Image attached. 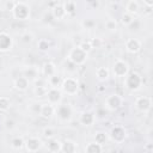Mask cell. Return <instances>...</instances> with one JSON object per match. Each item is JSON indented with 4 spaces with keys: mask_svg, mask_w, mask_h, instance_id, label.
<instances>
[{
    "mask_svg": "<svg viewBox=\"0 0 153 153\" xmlns=\"http://www.w3.org/2000/svg\"><path fill=\"white\" fill-rule=\"evenodd\" d=\"M145 149H146L147 152H153V146H152V143H148V145L145 147Z\"/></svg>",
    "mask_w": 153,
    "mask_h": 153,
    "instance_id": "b9f144b4",
    "label": "cell"
},
{
    "mask_svg": "<svg viewBox=\"0 0 153 153\" xmlns=\"http://www.w3.org/2000/svg\"><path fill=\"white\" fill-rule=\"evenodd\" d=\"M142 1V4L145 5V6H147L148 8H152V6H153V0H141Z\"/></svg>",
    "mask_w": 153,
    "mask_h": 153,
    "instance_id": "60d3db41",
    "label": "cell"
},
{
    "mask_svg": "<svg viewBox=\"0 0 153 153\" xmlns=\"http://www.w3.org/2000/svg\"><path fill=\"white\" fill-rule=\"evenodd\" d=\"M62 79L63 78H61L60 75L54 74V75L47 78V81H48V84H49L50 87H60L61 86V82H62Z\"/></svg>",
    "mask_w": 153,
    "mask_h": 153,
    "instance_id": "d4e9b609",
    "label": "cell"
},
{
    "mask_svg": "<svg viewBox=\"0 0 153 153\" xmlns=\"http://www.w3.org/2000/svg\"><path fill=\"white\" fill-rule=\"evenodd\" d=\"M62 91L59 88V87H49L48 91H47V99H48V103H50L51 105L56 106L57 104L61 103L62 100Z\"/></svg>",
    "mask_w": 153,
    "mask_h": 153,
    "instance_id": "9c48e42d",
    "label": "cell"
},
{
    "mask_svg": "<svg viewBox=\"0 0 153 153\" xmlns=\"http://www.w3.org/2000/svg\"><path fill=\"white\" fill-rule=\"evenodd\" d=\"M133 19H134V16H131V14L124 12V13L122 14V17H121V23H122L124 26H128V25L133 22Z\"/></svg>",
    "mask_w": 153,
    "mask_h": 153,
    "instance_id": "836d02e7",
    "label": "cell"
},
{
    "mask_svg": "<svg viewBox=\"0 0 153 153\" xmlns=\"http://www.w3.org/2000/svg\"><path fill=\"white\" fill-rule=\"evenodd\" d=\"M123 85L129 91H137L142 86V76L137 72H130L123 78Z\"/></svg>",
    "mask_w": 153,
    "mask_h": 153,
    "instance_id": "6da1fadb",
    "label": "cell"
},
{
    "mask_svg": "<svg viewBox=\"0 0 153 153\" xmlns=\"http://www.w3.org/2000/svg\"><path fill=\"white\" fill-rule=\"evenodd\" d=\"M135 108L140 112H148L152 108V98L149 96H140L135 99Z\"/></svg>",
    "mask_w": 153,
    "mask_h": 153,
    "instance_id": "30bf717a",
    "label": "cell"
},
{
    "mask_svg": "<svg viewBox=\"0 0 153 153\" xmlns=\"http://www.w3.org/2000/svg\"><path fill=\"white\" fill-rule=\"evenodd\" d=\"M90 44H91V48L92 49H98V48H102L103 47L104 42L99 37H93V38L90 39Z\"/></svg>",
    "mask_w": 153,
    "mask_h": 153,
    "instance_id": "1f68e13d",
    "label": "cell"
},
{
    "mask_svg": "<svg viewBox=\"0 0 153 153\" xmlns=\"http://www.w3.org/2000/svg\"><path fill=\"white\" fill-rule=\"evenodd\" d=\"M1 6H2V4H1V0H0V8H1Z\"/></svg>",
    "mask_w": 153,
    "mask_h": 153,
    "instance_id": "ee69618b",
    "label": "cell"
},
{
    "mask_svg": "<svg viewBox=\"0 0 153 153\" xmlns=\"http://www.w3.org/2000/svg\"><path fill=\"white\" fill-rule=\"evenodd\" d=\"M104 148H103V145L93 141V142H88L86 146H85V152L86 153H100L103 152Z\"/></svg>",
    "mask_w": 153,
    "mask_h": 153,
    "instance_id": "7402d4cb",
    "label": "cell"
},
{
    "mask_svg": "<svg viewBox=\"0 0 153 153\" xmlns=\"http://www.w3.org/2000/svg\"><path fill=\"white\" fill-rule=\"evenodd\" d=\"M63 8H65V12L67 16H73L76 12V4L73 0H68L63 4Z\"/></svg>",
    "mask_w": 153,
    "mask_h": 153,
    "instance_id": "cb8c5ba5",
    "label": "cell"
},
{
    "mask_svg": "<svg viewBox=\"0 0 153 153\" xmlns=\"http://www.w3.org/2000/svg\"><path fill=\"white\" fill-rule=\"evenodd\" d=\"M42 74L45 78H49V76L56 74V66L53 62H45L42 67Z\"/></svg>",
    "mask_w": 153,
    "mask_h": 153,
    "instance_id": "ffe728a7",
    "label": "cell"
},
{
    "mask_svg": "<svg viewBox=\"0 0 153 153\" xmlns=\"http://www.w3.org/2000/svg\"><path fill=\"white\" fill-rule=\"evenodd\" d=\"M79 47H80L84 51H86V53H90V51L92 50L91 44H90V41H82V42L79 44Z\"/></svg>",
    "mask_w": 153,
    "mask_h": 153,
    "instance_id": "74e56055",
    "label": "cell"
},
{
    "mask_svg": "<svg viewBox=\"0 0 153 153\" xmlns=\"http://www.w3.org/2000/svg\"><path fill=\"white\" fill-rule=\"evenodd\" d=\"M60 87H61L62 93H65L67 96H75L79 92V81L76 78L67 76V78L62 79Z\"/></svg>",
    "mask_w": 153,
    "mask_h": 153,
    "instance_id": "3957f363",
    "label": "cell"
},
{
    "mask_svg": "<svg viewBox=\"0 0 153 153\" xmlns=\"http://www.w3.org/2000/svg\"><path fill=\"white\" fill-rule=\"evenodd\" d=\"M12 14L17 20H27L30 18V6L23 1H18L12 10Z\"/></svg>",
    "mask_w": 153,
    "mask_h": 153,
    "instance_id": "277c9868",
    "label": "cell"
},
{
    "mask_svg": "<svg viewBox=\"0 0 153 153\" xmlns=\"http://www.w3.org/2000/svg\"><path fill=\"white\" fill-rule=\"evenodd\" d=\"M13 86H14V88L17 90V91H19V92H24V91H26L27 88H29V86H30V80L26 78V76H18L16 80H14V82H13Z\"/></svg>",
    "mask_w": 153,
    "mask_h": 153,
    "instance_id": "5bb4252c",
    "label": "cell"
},
{
    "mask_svg": "<svg viewBox=\"0 0 153 153\" xmlns=\"http://www.w3.org/2000/svg\"><path fill=\"white\" fill-rule=\"evenodd\" d=\"M109 137L114 142H116V143H122L126 140V137H127V131H126V129H124L123 126L116 124V126H114L111 128L110 134H109Z\"/></svg>",
    "mask_w": 153,
    "mask_h": 153,
    "instance_id": "ba28073f",
    "label": "cell"
},
{
    "mask_svg": "<svg viewBox=\"0 0 153 153\" xmlns=\"http://www.w3.org/2000/svg\"><path fill=\"white\" fill-rule=\"evenodd\" d=\"M51 16H53V18L54 19H57V20H61V19H63L67 14H66V12H65V8H63V5H55L54 7H53V10H51Z\"/></svg>",
    "mask_w": 153,
    "mask_h": 153,
    "instance_id": "d6986e66",
    "label": "cell"
},
{
    "mask_svg": "<svg viewBox=\"0 0 153 153\" xmlns=\"http://www.w3.org/2000/svg\"><path fill=\"white\" fill-rule=\"evenodd\" d=\"M96 121V115L91 111H84L81 115H80V118H79V122L80 124L82 126H86V127H90Z\"/></svg>",
    "mask_w": 153,
    "mask_h": 153,
    "instance_id": "9a60e30c",
    "label": "cell"
},
{
    "mask_svg": "<svg viewBox=\"0 0 153 153\" xmlns=\"http://www.w3.org/2000/svg\"><path fill=\"white\" fill-rule=\"evenodd\" d=\"M140 10V5L136 0H129L126 5V12L131 14V16H135Z\"/></svg>",
    "mask_w": 153,
    "mask_h": 153,
    "instance_id": "603a6c76",
    "label": "cell"
},
{
    "mask_svg": "<svg viewBox=\"0 0 153 153\" xmlns=\"http://www.w3.org/2000/svg\"><path fill=\"white\" fill-rule=\"evenodd\" d=\"M129 71H130V67L128 62L122 59L116 60L112 65V73L116 78H124L129 73Z\"/></svg>",
    "mask_w": 153,
    "mask_h": 153,
    "instance_id": "52a82bcc",
    "label": "cell"
},
{
    "mask_svg": "<svg viewBox=\"0 0 153 153\" xmlns=\"http://www.w3.org/2000/svg\"><path fill=\"white\" fill-rule=\"evenodd\" d=\"M105 27L108 31H116L117 30V22L115 19H108L105 22Z\"/></svg>",
    "mask_w": 153,
    "mask_h": 153,
    "instance_id": "e575fe53",
    "label": "cell"
},
{
    "mask_svg": "<svg viewBox=\"0 0 153 153\" xmlns=\"http://www.w3.org/2000/svg\"><path fill=\"white\" fill-rule=\"evenodd\" d=\"M55 115L57 116V118L61 122H69L72 120L73 111H72V108L68 104L60 103L55 106Z\"/></svg>",
    "mask_w": 153,
    "mask_h": 153,
    "instance_id": "8992f818",
    "label": "cell"
},
{
    "mask_svg": "<svg viewBox=\"0 0 153 153\" xmlns=\"http://www.w3.org/2000/svg\"><path fill=\"white\" fill-rule=\"evenodd\" d=\"M140 25H141V23L139 19H133V22L128 25V27H130V30H139Z\"/></svg>",
    "mask_w": 153,
    "mask_h": 153,
    "instance_id": "f35d334b",
    "label": "cell"
},
{
    "mask_svg": "<svg viewBox=\"0 0 153 153\" xmlns=\"http://www.w3.org/2000/svg\"><path fill=\"white\" fill-rule=\"evenodd\" d=\"M39 115H41L43 118H50L53 115H55V106L51 105L50 103L41 104V108H39Z\"/></svg>",
    "mask_w": 153,
    "mask_h": 153,
    "instance_id": "2e32d148",
    "label": "cell"
},
{
    "mask_svg": "<svg viewBox=\"0 0 153 153\" xmlns=\"http://www.w3.org/2000/svg\"><path fill=\"white\" fill-rule=\"evenodd\" d=\"M10 108H11V99L6 96L0 97V111L6 112L10 110Z\"/></svg>",
    "mask_w": 153,
    "mask_h": 153,
    "instance_id": "4316f807",
    "label": "cell"
},
{
    "mask_svg": "<svg viewBox=\"0 0 153 153\" xmlns=\"http://www.w3.org/2000/svg\"><path fill=\"white\" fill-rule=\"evenodd\" d=\"M6 127L7 128H12L13 127V121H7L6 122Z\"/></svg>",
    "mask_w": 153,
    "mask_h": 153,
    "instance_id": "7bdbcfd3",
    "label": "cell"
},
{
    "mask_svg": "<svg viewBox=\"0 0 153 153\" xmlns=\"http://www.w3.org/2000/svg\"><path fill=\"white\" fill-rule=\"evenodd\" d=\"M108 140H109V134L105 133V131H102L100 130V131H97L94 134V141L98 142V143H100V145H103V146H104V143L108 142Z\"/></svg>",
    "mask_w": 153,
    "mask_h": 153,
    "instance_id": "484cf974",
    "label": "cell"
},
{
    "mask_svg": "<svg viewBox=\"0 0 153 153\" xmlns=\"http://www.w3.org/2000/svg\"><path fill=\"white\" fill-rule=\"evenodd\" d=\"M37 48H38L39 51L45 53V51H48L49 48H50V42H49L47 38H39L38 42H37Z\"/></svg>",
    "mask_w": 153,
    "mask_h": 153,
    "instance_id": "83f0119b",
    "label": "cell"
},
{
    "mask_svg": "<svg viewBox=\"0 0 153 153\" xmlns=\"http://www.w3.org/2000/svg\"><path fill=\"white\" fill-rule=\"evenodd\" d=\"M42 134H43V136H44L45 139H48V140H49V139L55 137L56 131H55V129H54V128H51V127H47V128H44V129H43Z\"/></svg>",
    "mask_w": 153,
    "mask_h": 153,
    "instance_id": "d6a6232c",
    "label": "cell"
},
{
    "mask_svg": "<svg viewBox=\"0 0 153 153\" xmlns=\"http://www.w3.org/2000/svg\"><path fill=\"white\" fill-rule=\"evenodd\" d=\"M20 37H22V41L24 43H31L33 41V35L31 32H24Z\"/></svg>",
    "mask_w": 153,
    "mask_h": 153,
    "instance_id": "8d00e7d4",
    "label": "cell"
},
{
    "mask_svg": "<svg viewBox=\"0 0 153 153\" xmlns=\"http://www.w3.org/2000/svg\"><path fill=\"white\" fill-rule=\"evenodd\" d=\"M81 25L85 29H93L96 26V22L93 19H84L82 23H81Z\"/></svg>",
    "mask_w": 153,
    "mask_h": 153,
    "instance_id": "d590c367",
    "label": "cell"
},
{
    "mask_svg": "<svg viewBox=\"0 0 153 153\" xmlns=\"http://www.w3.org/2000/svg\"><path fill=\"white\" fill-rule=\"evenodd\" d=\"M96 76H97V79L100 80V81L108 80L109 76H110V71H109V68L105 67V66L98 67V68L96 69Z\"/></svg>",
    "mask_w": 153,
    "mask_h": 153,
    "instance_id": "44dd1931",
    "label": "cell"
},
{
    "mask_svg": "<svg viewBox=\"0 0 153 153\" xmlns=\"http://www.w3.org/2000/svg\"><path fill=\"white\" fill-rule=\"evenodd\" d=\"M13 47V39L12 37L6 32L1 31L0 32V51H8Z\"/></svg>",
    "mask_w": 153,
    "mask_h": 153,
    "instance_id": "7c38bea8",
    "label": "cell"
},
{
    "mask_svg": "<svg viewBox=\"0 0 153 153\" xmlns=\"http://www.w3.org/2000/svg\"><path fill=\"white\" fill-rule=\"evenodd\" d=\"M87 56H88V53L84 51L79 45H76L69 50L67 55V60L75 66H81L87 61Z\"/></svg>",
    "mask_w": 153,
    "mask_h": 153,
    "instance_id": "7a4b0ae2",
    "label": "cell"
},
{
    "mask_svg": "<svg viewBox=\"0 0 153 153\" xmlns=\"http://www.w3.org/2000/svg\"><path fill=\"white\" fill-rule=\"evenodd\" d=\"M14 5H16V2H13V1H8V2L6 4V10H7V11H11V12H12V10H13Z\"/></svg>",
    "mask_w": 153,
    "mask_h": 153,
    "instance_id": "ab89813d",
    "label": "cell"
},
{
    "mask_svg": "<svg viewBox=\"0 0 153 153\" xmlns=\"http://www.w3.org/2000/svg\"><path fill=\"white\" fill-rule=\"evenodd\" d=\"M47 91H48V87L45 85H37L35 87V94L38 97V98H42V97H45L47 96Z\"/></svg>",
    "mask_w": 153,
    "mask_h": 153,
    "instance_id": "4dcf8cb0",
    "label": "cell"
},
{
    "mask_svg": "<svg viewBox=\"0 0 153 153\" xmlns=\"http://www.w3.org/2000/svg\"><path fill=\"white\" fill-rule=\"evenodd\" d=\"M123 104V98L118 93L109 94L104 100V108H106L109 111H116L118 110Z\"/></svg>",
    "mask_w": 153,
    "mask_h": 153,
    "instance_id": "5b68a950",
    "label": "cell"
},
{
    "mask_svg": "<svg viewBox=\"0 0 153 153\" xmlns=\"http://www.w3.org/2000/svg\"><path fill=\"white\" fill-rule=\"evenodd\" d=\"M124 47H126V50L130 54H137L140 50H141V41L137 39V38H128L124 43Z\"/></svg>",
    "mask_w": 153,
    "mask_h": 153,
    "instance_id": "4fadbf2b",
    "label": "cell"
},
{
    "mask_svg": "<svg viewBox=\"0 0 153 153\" xmlns=\"http://www.w3.org/2000/svg\"><path fill=\"white\" fill-rule=\"evenodd\" d=\"M24 76H26V78L31 81V80L38 78V72H37L36 68H33V67H29L27 69H25V72H24Z\"/></svg>",
    "mask_w": 153,
    "mask_h": 153,
    "instance_id": "f1b7e54d",
    "label": "cell"
},
{
    "mask_svg": "<svg viewBox=\"0 0 153 153\" xmlns=\"http://www.w3.org/2000/svg\"><path fill=\"white\" fill-rule=\"evenodd\" d=\"M78 149V145L72 140H65L61 145V152L63 153H74Z\"/></svg>",
    "mask_w": 153,
    "mask_h": 153,
    "instance_id": "ac0fdd59",
    "label": "cell"
},
{
    "mask_svg": "<svg viewBox=\"0 0 153 153\" xmlns=\"http://www.w3.org/2000/svg\"><path fill=\"white\" fill-rule=\"evenodd\" d=\"M11 147L13 149H22L24 147V140L19 136H16L11 140Z\"/></svg>",
    "mask_w": 153,
    "mask_h": 153,
    "instance_id": "f546056e",
    "label": "cell"
},
{
    "mask_svg": "<svg viewBox=\"0 0 153 153\" xmlns=\"http://www.w3.org/2000/svg\"><path fill=\"white\" fill-rule=\"evenodd\" d=\"M42 145H43L42 140L37 136H31L24 141V147L27 152H37L41 149Z\"/></svg>",
    "mask_w": 153,
    "mask_h": 153,
    "instance_id": "8fae6325",
    "label": "cell"
},
{
    "mask_svg": "<svg viewBox=\"0 0 153 153\" xmlns=\"http://www.w3.org/2000/svg\"><path fill=\"white\" fill-rule=\"evenodd\" d=\"M61 145H62V141H60V140L56 139V137H53V139H49V140H48L47 149H48L49 152H53V153L61 152Z\"/></svg>",
    "mask_w": 153,
    "mask_h": 153,
    "instance_id": "e0dca14e",
    "label": "cell"
}]
</instances>
